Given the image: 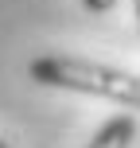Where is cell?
Returning <instances> with one entry per match:
<instances>
[{
    "mask_svg": "<svg viewBox=\"0 0 140 148\" xmlns=\"http://www.w3.org/2000/svg\"><path fill=\"white\" fill-rule=\"evenodd\" d=\"M27 74L39 86L105 97V101H117L125 109L140 113V74H132V70L94 62V59H82V55H35L27 62Z\"/></svg>",
    "mask_w": 140,
    "mask_h": 148,
    "instance_id": "cell-1",
    "label": "cell"
},
{
    "mask_svg": "<svg viewBox=\"0 0 140 148\" xmlns=\"http://www.w3.org/2000/svg\"><path fill=\"white\" fill-rule=\"evenodd\" d=\"M132 140H136V117L132 113H117L89 136L86 148H128Z\"/></svg>",
    "mask_w": 140,
    "mask_h": 148,
    "instance_id": "cell-2",
    "label": "cell"
},
{
    "mask_svg": "<svg viewBox=\"0 0 140 148\" xmlns=\"http://www.w3.org/2000/svg\"><path fill=\"white\" fill-rule=\"evenodd\" d=\"M82 8H86V12H94V16H101V12H113V8H117V0H82Z\"/></svg>",
    "mask_w": 140,
    "mask_h": 148,
    "instance_id": "cell-3",
    "label": "cell"
},
{
    "mask_svg": "<svg viewBox=\"0 0 140 148\" xmlns=\"http://www.w3.org/2000/svg\"><path fill=\"white\" fill-rule=\"evenodd\" d=\"M0 148H12V144H8V140H4V136H0Z\"/></svg>",
    "mask_w": 140,
    "mask_h": 148,
    "instance_id": "cell-4",
    "label": "cell"
},
{
    "mask_svg": "<svg viewBox=\"0 0 140 148\" xmlns=\"http://www.w3.org/2000/svg\"><path fill=\"white\" fill-rule=\"evenodd\" d=\"M136 20H140V0H136Z\"/></svg>",
    "mask_w": 140,
    "mask_h": 148,
    "instance_id": "cell-5",
    "label": "cell"
}]
</instances>
